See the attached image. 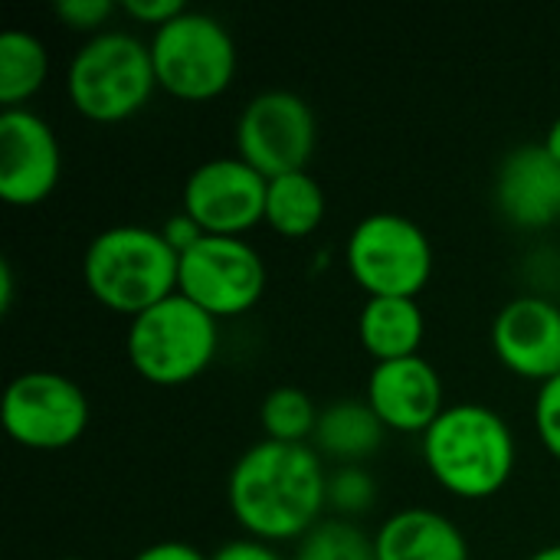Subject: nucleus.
<instances>
[{
    "label": "nucleus",
    "instance_id": "1",
    "mask_svg": "<svg viewBox=\"0 0 560 560\" xmlns=\"http://www.w3.org/2000/svg\"><path fill=\"white\" fill-rule=\"evenodd\" d=\"M328 472L312 443H253L230 469L226 505L246 538L302 541L328 509Z\"/></svg>",
    "mask_w": 560,
    "mask_h": 560
},
{
    "label": "nucleus",
    "instance_id": "2",
    "mask_svg": "<svg viewBox=\"0 0 560 560\" xmlns=\"http://www.w3.org/2000/svg\"><path fill=\"white\" fill-rule=\"evenodd\" d=\"M420 453L433 482L469 502L499 495L518 463L509 420L486 404H450L420 436Z\"/></svg>",
    "mask_w": 560,
    "mask_h": 560
},
{
    "label": "nucleus",
    "instance_id": "3",
    "mask_svg": "<svg viewBox=\"0 0 560 560\" xmlns=\"http://www.w3.org/2000/svg\"><path fill=\"white\" fill-rule=\"evenodd\" d=\"M180 256L167 246L161 230L121 223L92 236L82 259V282L89 295L115 312L138 318L177 292Z\"/></svg>",
    "mask_w": 560,
    "mask_h": 560
},
{
    "label": "nucleus",
    "instance_id": "4",
    "mask_svg": "<svg viewBox=\"0 0 560 560\" xmlns=\"http://www.w3.org/2000/svg\"><path fill=\"white\" fill-rule=\"evenodd\" d=\"M154 89L158 75L151 62V43L125 30L89 36L66 66V98L95 125L135 118L151 102Z\"/></svg>",
    "mask_w": 560,
    "mask_h": 560
},
{
    "label": "nucleus",
    "instance_id": "5",
    "mask_svg": "<svg viewBox=\"0 0 560 560\" xmlns=\"http://www.w3.org/2000/svg\"><path fill=\"white\" fill-rule=\"evenodd\" d=\"M220 351V322L174 292L128 322L125 354L135 374L154 387H180L210 371Z\"/></svg>",
    "mask_w": 560,
    "mask_h": 560
},
{
    "label": "nucleus",
    "instance_id": "6",
    "mask_svg": "<svg viewBox=\"0 0 560 560\" xmlns=\"http://www.w3.org/2000/svg\"><path fill=\"white\" fill-rule=\"evenodd\" d=\"M345 266L368 299H420L433 276V243L417 220L377 210L348 233Z\"/></svg>",
    "mask_w": 560,
    "mask_h": 560
},
{
    "label": "nucleus",
    "instance_id": "7",
    "mask_svg": "<svg viewBox=\"0 0 560 560\" xmlns=\"http://www.w3.org/2000/svg\"><path fill=\"white\" fill-rule=\"evenodd\" d=\"M151 62L158 89L180 102H210L236 75V39L217 16L187 7L177 20L154 30Z\"/></svg>",
    "mask_w": 560,
    "mask_h": 560
},
{
    "label": "nucleus",
    "instance_id": "8",
    "mask_svg": "<svg viewBox=\"0 0 560 560\" xmlns=\"http://www.w3.org/2000/svg\"><path fill=\"white\" fill-rule=\"evenodd\" d=\"M89 417L85 390L56 371L16 374L0 404L7 436L33 453H62L75 446L89 430Z\"/></svg>",
    "mask_w": 560,
    "mask_h": 560
},
{
    "label": "nucleus",
    "instance_id": "9",
    "mask_svg": "<svg viewBox=\"0 0 560 560\" xmlns=\"http://www.w3.org/2000/svg\"><path fill=\"white\" fill-rule=\"evenodd\" d=\"M269 285L266 259L243 236H203L180 256L177 292L217 322L253 312Z\"/></svg>",
    "mask_w": 560,
    "mask_h": 560
},
{
    "label": "nucleus",
    "instance_id": "10",
    "mask_svg": "<svg viewBox=\"0 0 560 560\" xmlns=\"http://www.w3.org/2000/svg\"><path fill=\"white\" fill-rule=\"evenodd\" d=\"M315 148L318 118L312 105L289 89L253 95L236 118V154L266 180L308 171Z\"/></svg>",
    "mask_w": 560,
    "mask_h": 560
},
{
    "label": "nucleus",
    "instance_id": "11",
    "mask_svg": "<svg viewBox=\"0 0 560 560\" xmlns=\"http://www.w3.org/2000/svg\"><path fill=\"white\" fill-rule=\"evenodd\" d=\"M269 180L240 154L197 164L184 184V207L207 236H243L266 223Z\"/></svg>",
    "mask_w": 560,
    "mask_h": 560
},
{
    "label": "nucleus",
    "instance_id": "12",
    "mask_svg": "<svg viewBox=\"0 0 560 560\" xmlns=\"http://www.w3.org/2000/svg\"><path fill=\"white\" fill-rule=\"evenodd\" d=\"M62 174L59 138L46 118L30 108H10L0 115V197L10 207H36L56 187Z\"/></svg>",
    "mask_w": 560,
    "mask_h": 560
},
{
    "label": "nucleus",
    "instance_id": "13",
    "mask_svg": "<svg viewBox=\"0 0 560 560\" xmlns=\"http://www.w3.org/2000/svg\"><path fill=\"white\" fill-rule=\"evenodd\" d=\"M492 351L499 364L538 387L560 374V305L525 292L505 302L492 322Z\"/></svg>",
    "mask_w": 560,
    "mask_h": 560
},
{
    "label": "nucleus",
    "instance_id": "14",
    "mask_svg": "<svg viewBox=\"0 0 560 560\" xmlns=\"http://www.w3.org/2000/svg\"><path fill=\"white\" fill-rule=\"evenodd\" d=\"M364 400L377 413L384 430L423 436L446 410V387L440 371L423 354H417L374 364Z\"/></svg>",
    "mask_w": 560,
    "mask_h": 560
},
{
    "label": "nucleus",
    "instance_id": "15",
    "mask_svg": "<svg viewBox=\"0 0 560 560\" xmlns=\"http://www.w3.org/2000/svg\"><path fill=\"white\" fill-rule=\"evenodd\" d=\"M499 213L515 230H548L560 220V164L545 144L512 148L495 174Z\"/></svg>",
    "mask_w": 560,
    "mask_h": 560
},
{
    "label": "nucleus",
    "instance_id": "16",
    "mask_svg": "<svg viewBox=\"0 0 560 560\" xmlns=\"http://www.w3.org/2000/svg\"><path fill=\"white\" fill-rule=\"evenodd\" d=\"M377 560H472L463 528L436 509H400L374 532Z\"/></svg>",
    "mask_w": 560,
    "mask_h": 560
},
{
    "label": "nucleus",
    "instance_id": "17",
    "mask_svg": "<svg viewBox=\"0 0 560 560\" xmlns=\"http://www.w3.org/2000/svg\"><path fill=\"white\" fill-rule=\"evenodd\" d=\"M427 318L417 299H368L358 315V341L374 364L417 358Z\"/></svg>",
    "mask_w": 560,
    "mask_h": 560
},
{
    "label": "nucleus",
    "instance_id": "18",
    "mask_svg": "<svg viewBox=\"0 0 560 560\" xmlns=\"http://www.w3.org/2000/svg\"><path fill=\"white\" fill-rule=\"evenodd\" d=\"M384 433L387 430L368 400H338L322 410L312 446L318 456H328L338 466H361L381 450Z\"/></svg>",
    "mask_w": 560,
    "mask_h": 560
},
{
    "label": "nucleus",
    "instance_id": "19",
    "mask_svg": "<svg viewBox=\"0 0 560 560\" xmlns=\"http://www.w3.org/2000/svg\"><path fill=\"white\" fill-rule=\"evenodd\" d=\"M328 200L308 171L282 174L266 190V226L282 240H308L325 223Z\"/></svg>",
    "mask_w": 560,
    "mask_h": 560
},
{
    "label": "nucleus",
    "instance_id": "20",
    "mask_svg": "<svg viewBox=\"0 0 560 560\" xmlns=\"http://www.w3.org/2000/svg\"><path fill=\"white\" fill-rule=\"evenodd\" d=\"M49 75V52L39 36L7 30L0 36V105L3 112L23 108Z\"/></svg>",
    "mask_w": 560,
    "mask_h": 560
},
{
    "label": "nucleus",
    "instance_id": "21",
    "mask_svg": "<svg viewBox=\"0 0 560 560\" xmlns=\"http://www.w3.org/2000/svg\"><path fill=\"white\" fill-rule=\"evenodd\" d=\"M322 410L315 407L312 394L302 387H272L259 407V423L266 440L272 443H308L315 436Z\"/></svg>",
    "mask_w": 560,
    "mask_h": 560
},
{
    "label": "nucleus",
    "instance_id": "22",
    "mask_svg": "<svg viewBox=\"0 0 560 560\" xmlns=\"http://www.w3.org/2000/svg\"><path fill=\"white\" fill-rule=\"evenodd\" d=\"M292 560H377L374 538L345 518H322L295 548Z\"/></svg>",
    "mask_w": 560,
    "mask_h": 560
},
{
    "label": "nucleus",
    "instance_id": "23",
    "mask_svg": "<svg viewBox=\"0 0 560 560\" xmlns=\"http://www.w3.org/2000/svg\"><path fill=\"white\" fill-rule=\"evenodd\" d=\"M328 509L341 518L368 512L377 499V482L364 466H338L328 472Z\"/></svg>",
    "mask_w": 560,
    "mask_h": 560
},
{
    "label": "nucleus",
    "instance_id": "24",
    "mask_svg": "<svg viewBox=\"0 0 560 560\" xmlns=\"http://www.w3.org/2000/svg\"><path fill=\"white\" fill-rule=\"evenodd\" d=\"M52 13H56V20L66 30L98 36V33L108 30V23L115 20V13H121V7L115 0H59L52 7Z\"/></svg>",
    "mask_w": 560,
    "mask_h": 560
},
{
    "label": "nucleus",
    "instance_id": "25",
    "mask_svg": "<svg viewBox=\"0 0 560 560\" xmlns=\"http://www.w3.org/2000/svg\"><path fill=\"white\" fill-rule=\"evenodd\" d=\"M535 433L541 446L560 463V374L535 394Z\"/></svg>",
    "mask_w": 560,
    "mask_h": 560
},
{
    "label": "nucleus",
    "instance_id": "26",
    "mask_svg": "<svg viewBox=\"0 0 560 560\" xmlns=\"http://www.w3.org/2000/svg\"><path fill=\"white\" fill-rule=\"evenodd\" d=\"M118 7L128 20H135L141 26H154V30L167 26L171 20H177L187 10L180 0H125Z\"/></svg>",
    "mask_w": 560,
    "mask_h": 560
},
{
    "label": "nucleus",
    "instance_id": "27",
    "mask_svg": "<svg viewBox=\"0 0 560 560\" xmlns=\"http://www.w3.org/2000/svg\"><path fill=\"white\" fill-rule=\"evenodd\" d=\"M161 236L167 240V246H171L177 256H184V253H190L207 233H203V226H200L187 210H177V213H171V217L164 220Z\"/></svg>",
    "mask_w": 560,
    "mask_h": 560
},
{
    "label": "nucleus",
    "instance_id": "28",
    "mask_svg": "<svg viewBox=\"0 0 560 560\" xmlns=\"http://www.w3.org/2000/svg\"><path fill=\"white\" fill-rule=\"evenodd\" d=\"M210 560H285L276 545H266V541H256V538H233L226 545H220Z\"/></svg>",
    "mask_w": 560,
    "mask_h": 560
},
{
    "label": "nucleus",
    "instance_id": "29",
    "mask_svg": "<svg viewBox=\"0 0 560 560\" xmlns=\"http://www.w3.org/2000/svg\"><path fill=\"white\" fill-rule=\"evenodd\" d=\"M131 560H210L200 548L187 545V541H158L141 548Z\"/></svg>",
    "mask_w": 560,
    "mask_h": 560
},
{
    "label": "nucleus",
    "instance_id": "30",
    "mask_svg": "<svg viewBox=\"0 0 560 560\" xmlns=\"http://www.w3.org/2000/svg\"><path fill=\"white\" fill-rule=\"evenodd\" d=\"M13 308V266L3 259L0 262V315Z\"/></svg>",
    "mask_w": 560,
    "mask_h": 560
},
{
    "label": "nucleus",
    "instance_id": "31",
    "mask_svg": "<svg viewBox=\"0 0 560 560\" xmlns=\"http://www.w3.org/2000/svg\"><path fill=\"white\" fill-rule=\"evenodd\" d=\"M545 148H548V154L555 158L560 164V115L551 121V128H548V135H545V141H541Z\"/></svg>",
    "mask_w": 560,
    "mask_h": 560
},
{
    "label": "nucleus",
    "instance_id": "32",
    "mask_svg": "<svg viewBox=\"0 0 560 560\" xmlns=\"http://www.w3.org/2000/svg\"><path fill=\"white\" fill-rule=\"evenodd\" d=\"M528 560H560V545H548V548H538Z\"/></svg>",
    "mask_w": 560,
    "mask_h": 560
},
{
    "label": "nucleus",
    "instance_id": "33",
    "mask_svg": "<svg viewBox=\"0 0 560 560\" xmlns=\"http://www.w3.org/2000/svg\"><path fill=\"white\" fill-rule=\"evenodd\" d=\"M59 560H79V558H59Z\"/></svg>",
    "mask_w": 560,
    "mask_h": 560
}]
</instances>
